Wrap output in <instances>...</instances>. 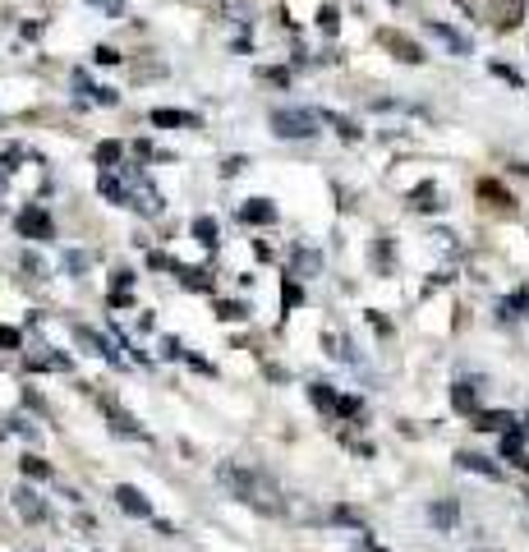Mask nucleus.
I'll return each instance as SVG.
<instances>
[{"instance_id":"obj_1","label":"nucleus","mask_w":529,"mask_h":552,"mask_svg":"<svg viewBox=\"0 0 529 552\" xmlns=\"http://www.w3.org/2000/svg\"><path fill=\"white\" fill-rule=\"evenodd\" d=\"M217 484L231 488V497H240L244 507L263 511V516H272V520L286 516V497H281V488H276L263 470H249V465L226 460V465H217Z\"/></svg>"},{"instance_id":"obj_2","label":"nucleus","mask_w":529,"mask_h":552,"mask_svg":"<svg viewBox=\"0 0 529 552\" xmlns=\"http://www.w3.org/2000/svg\"><path fill=\"white\" fill-rule=\"evenodd\" d=\"M272 129L281 133V138H313L318 133V115L313 110H272Z\"/></svg>"},{"instance_id":"obj_3","label":"nucleus","mask_w":529,"mask_h":552,"mask_svg":"<svg viewBox=\"0 0 529 552\" xmlns=\"http://www.w3.org/2000/svg\"><path fill=\"white\" fill-rule=\"evenodd\" d=\"M502 460L529 470V428H520V423H516L511 433H502Z\"/></svg>"},{"instance_id":"obj_4","label":"nucleus","mask_w":529,"mask_h":552,"mask_svg":"<svg viewBox=\"0 0 529 552\" xmlns=\"http://www.w3.org/2000/svg\"><path fill=\"white\" fill-rule=\"evenodd\" d=\"M19 231L28 235V240H55V226H51V217H46V208H23L19 212Z\"/></svg>"},{"instance_id":"obj_5","label":"nucleus","mask_w":529,"mask_h":552,"mask_svg":"<svg viewBox=\"0 0 529 552\" xmlns=\"http://www.w3.org/2000/svg\"><path fill=\"white\" fill-rule=\"evenodd\" d=\"M115 502H120V511H129V516L152 520V502H147V497L138 493L133 484H120V488H115Z\"/></svg>"},{"instance_id":"obj_6","label":"nucleus","mask_w":529,"mask_h":552,"mask_svg":"<svg viewBox=\"0 0 529 552\" xmlns=\"http://www.w3.org/2000/svg\"><path fill=\"white\" fill-rule=\"evenodd\" d=\"M97 400H101V414L110 419V428H115V433H124V437H138V419H133L129 409H120L110 396H97Z\"/></svg>"},{"instance_id":"obj_7","label":"nucleus","mask_w":529,"mask_h":552,"mask_svg":"<svg viewBox=\"0 0 529 552\" xmlns=\"http://www.w3.org/2000/svg\"><path fill=\"white\" fill-rule=\"evenodd\" d=\"M14 507H19V516H23V520H33V525H42V520L51 516V507H46V502L33 493V488H19V493H14Z\"/></svg>"},{"instance_id":"obj_8","label":"nucleus","mask_w":529,"mask_h":552,"mask_svg":"<svg viewBox=\"0 0 529 552\" xmlns=\"http://www.w3.org/2000/svg\"><path fill=\"white\" fill-rule=\"evenodd\" d=\"M74 341L83 345L88 354H101V359H110V364H120V354L110 350V341H106V336H97L92 327H74Z\"/></svg>"},{"instance_id":"obj_9","label":"nucleus","mask_w":529,"mask_h":552,"mask_svg":"<svg viewBox=\"0 0 529 552\" xmlns=\"http://www.w3.org/2000/svg\"><path fill=\"white\" fill-rule=\"evenodd\" d=\"M474 428L479 433H511L516 428V414H511V409H479Z\"/></svg>"},{"instance_id":"obj_10","label":"nucleus","mask_w":529,"mask_h":552,"mask_svg":"<svg viewBox=\"0 0 529 552\" xmlns=\"http://www.w3.org/2000/svg\"><path fill=\"white\" fill-rule=\"evenodd\" d=\"M152 124H161V129H198V115H194V110L161 106V110H152Z\"/></svg>"},{"instance_id":"obj_11","label":"nucleus","mask_w":529,"mask_h":552,"mask_svg":"<svg viewBox=\"0 0 529 552\" xmlns=\"http://www.w3.org/2000/svg\"><path fill=\"white\" fill-rule=\"evenodd\" d=\"M240 221H244V226H272V221H276V208L267 198H249L240 208Z\"/></svg>"},{"instance_id":"obj_12","label":"nucleus","mask_w":529,"mask_h":552,"mask_svg":"<svg viewBox=\"0 0 529 552\" xmlns=\"http://www.w3.org/2000/svg\"><path fill=\"white\" fill-rule=\"evenodd\" d=\"M456 465L461 470H470V474H484V479H502V465H493L488 456H479V451H461L456 456Z\"/></svg>"},{"instance_id":"obj_13","label":"nucleus","mask_w":529,"mask_h":552,"mask_svg":"<svg viewBox=\"0 0 529 552\" xmlns=\"http://www.w3.org/2000/svg\"><path fill=\"white\" fill-rule=\"evenodd\" d=\"M97 184H101V194H106V198L115 203V208H133V194H129V189H124L115 175H110V170H101V180H97Z\"/></svg>"},{"instance_id":"obj_14","label":"nucleus","mask_w":529,"mask_h":552,"mask_svg":"<svg viewBox=\"0 0 529 552\" xmlns=\"http://www.w3.org/2000/svg\"><path fill=\"white\" fill-rule=\"evenodd\" d=\"M428 33L437 37V42H447L456 55H470V37H461V33L451 28V23H428Z\"/></svg>"},{"instance_id":"obj_15","label":"nucleus","mask_w":529,"mask_h":552,"mask_svg":"<svg viewBox=\"0 0 529 552\" xmlns=\"http://www.w3.org/2000/svg\"><path fill=\"white\" fill-rule=\"evenodd\" d=\"M451 405L461 409V414H479V391L470 382H456L451 386Z\"/></svg>"},{"instance_id":"obj_16","label":"nucleus","mask_w":529,"mask_h":552,"mask_svg":"<svg viewBox=\"0 0 529 552\" xmlns=\"http://www.w3.org/2000/svg\"><path fill=\"white\" fill-rule=\"evenodd\" d=\"M189 231H194V240H198V244H208V249H217V240H221V226L212 217H194Z\"/></svg>"},{"instance_id":"obj_17","label":"nucleus","mask_w":529,"mask_h":552,"mask_svg":"<svg viewBox=\"0 0 529 552\" xmlns=\"http://www.w3.org/2000/svg\"><path fill=\"white\" fill-rule=\"evenodd\" d=\"M386 42H391V51L400 55V60H405V65H419L423 60V51L414 42H410V37H400V33H386Z\"/></svg>"},{"instance_id":"obj_18","label":"nucleus","mask_w":529,"mask_h":552,"mask_svg":"<svg viewBox=\"0 0 529 552\" xmlns=\"http://www.w3.org/2000/svg\"><path fill=\"white\" fill-rule=\"evenodd\" d=\"M309 400L318 409H336V405H341V396H336V386H331V382H313L309 386Z\"/></svg>"},{"instance_id":"obj_19","label":"nucleus","mask_w":529,"mask_h":552,"mask_svg":"<svg viewBox=\"0 0 529 552\" xmlns=\"http://www.w3.org/2000/svg\"><path fill=\"white\" fill-rule=\"evenodd\" d=\"M322 120H327V124H331V129L341 133L345 143H354V138H359V124H354V120H350V115H336V110H322Z\"/></svg>"},{"instance_id":"obj_20","label":"nucleus","mask_w":529,"mask_h":552,"mask_svg":"<svg viewBox=\"0 0 529 552\" xmlns=\"http://www.w3.org/2000/svg\"><path fill=\"white\" fill-rule=\"evenodd\" d=\"M433 525H437V530H451L456 525V516H461V511H456V502H433Z\"/></svg>"},{"instance_id":"obj_21","label":"nucleus","mask_w":529,"mask_h":552,"mask_svg":"<svg viewBox=\"0 0 529 552\" xmlns=\"http://www.w3.org/2000/svg\"><path fill=\"white\" fill-rule=\"evenodd\" d=\"M322 267V254H313V249H295V272L299 276H313Z\"/></svg>"},{"instance_id":"obj_22","label":"nucleus","mask_w":529,"mask_h":552,"mask_svg":"<svg viewBox=\"0 0 529 552\" xmlns=\"http://www.w3.org/2000/svg\"><path fill=\"white\" fill-rule=\"evenodd\" d=\"M19 470H23L28 479H51V465H46L42 456H23V460H19Z\"/></svg>"},{"instance_id":"obj_23","label":"nucleus","mask_w":529,"mask_h":552,"mask_svg":"<svg viewBox=\"0 0 529 552\" xmlns=\"http://www.w3.org/2000/svg\"><path fill=\"white\" fill-rule=\"evenodd\" d=\"M180 276H184L189 290H212V276L203 272V267H180Z\"/></svg>"},{"instance_id":"obj_24","label":"nucleus","mask_w":529,"mask_h":552,"mask_svg":"<svg viewBox=\"0 0 529 552\" xmlns=\"http://www.w3.org/2000/svg\"><path fill=\"white\" fill-rule=\"evenodd\" d=\"M414 208H419V212H437L442 208V203H437V189H433V184H419V189H414Z\"/></svg>"},{"instance_id":"obj_25","label":"nucleus","mask_w":529,"mask_h":552,"mask_svg":"<svg viewBox=\"0 0 529 552\" xmlns=\"http://www.w3.org/2000/svg\"><path fill=\"white\" fill-rule=\"evenodd\" d=\"M217 313H221L226 322H244V318H249V309H244L240 299H221V304H217Z\"/></svg>"},{"instance_id":"obj_26","label":"nucleus","mask_w":529,"mask_h":552,"mask_svg":"<svg viewBox=\"0 0 529 552\" xmlns=\"http://www.w3.org/2000/svg\"><path fill=\"white\" fill-rule=\"evenodd\" d=\"M318 28H322V33H336V28H341V14H336V10H331V5H322V10H318Z\"/></svg>"},{"instance_id":"obj_27","label":"nucleus","mask_w":529,"mask_h":552,"mask_svg":"<svg viewBox=\"0 0 529 552\" xmlns=\"http://www.w3.org/2000/svg\"><path fill=\"white\" fill-rule=\"evenodd\" d=\"M281 304H286V309H299V304H304V290H299V281H286V286H281Z\"/></svg>"},{"instance_id":"obj_28","label":"nucleus","mask_w":529,"mask_h":552,"mask_svg":"<svg viewBox=\"0 0 529 552\" xmlns=\"http://www.w3.org/2000/svg\"><path fill=\"white\" fill-rule=\"evenodd\" d=\"M97 161L101 166H115V161H120V143H115V138H106V143L97 147Z\"/></svg>"},{"instance_id":"obj_29","label":"nucleus","mask_w":529,"mask_h":552,"mask_svg":"<svg viewBox=\"0 0 529 552\" xmlns=\"http://www.w3.org/2000/svg\"><path fill=\"white\" fill-rule=\"evenodd\" d=\"M258 74H263L267 83H276V88H290V69H281V65L276 69H258Z\"/></svg>"},{"instance_id":"obj_30","label":"nucleus","mask_w":529,"mask_h":552,"mask_svg":"<svg viewBox=\"0 0 529 552\" xmlns=\"http://www.w3.org/2000/svg\"><path fill=\"white\" fill-rule=\"evenodd\" d=\"M92 60H101V65H120L124 55L115 51V46H97V51H92Z\"/></svg>"},{"instance_id":"obj_31","label":"nucleus","mask_w":529,"mask_h":552,"mask_svg":"<svg viewBox=\"0 0 529 552\" xmlns=\"http://www.w3.org/2000/svg\"><path fill=\"white\" fill-rule=\"evenodd\" d=\"M493 74H497V78H507L511 88H525V78H520V74H516V69H511V65H493Z\"/></svg>"},{"instance_id":"obj_32","label":"nucleus","mask_w":529,"mask_h":552,"mask_svg":"<svg viewBox=\"0 0 529 552\" xmlns=\"http://www.w3.org/2000/svg\"><path fill=\"white\" fill-rule=\"evenodd\" d=\"M336 520H341V525H354V530H364V520H359V511H350V507H336Z\"/></svg>"},{"instance_id":"obj_33","label":"nucleus","mask_w":529,"mask_h":552,"mask_svg":"<svg viewBox=\"0 0 529 552\" xmlns=\"http://www.w3.org/2000/svg\"><path fill=\"white\" fill-rule=\"evenodd\" d=\"M0 350H19V331L14 327H0Z\"/></svg>"},{"instance_id":"obj_34","label":"nucleus","mask_w":529,"mask_h":552,"mask_svg":"<svg viewBox=\"0 0 529 552\" xmlns=\"http://www.w3.org/2000/svg\"><path fill=\"white\" fill-rule=\"evenodd\" d=\"M161 354H166V359H180V354H184V345H180L175 336H166V341H161Z\"/></svg>"},{"instance_id":"obj_35","label":"nucleus","mask_w":529,"mask_h":552,"mask_svg":"<svg viewBox=\"0 0 529 552\" xmlns=\"http://www.w3.org/2000/svg\"><path fill=\"white\" fill-rule=\"evenodd\" d=\"M336 414H345V419H354V414H359V400H354V396H341V405H336Z\"/></svg>"},{"instance_id":"obj_36","label":"nucleus","mask_w":529,"mask_h":552,"mask_svg":"<svg viewBox=\"0 0 529 552\" xmlns=\"http://www.w3.org/2000/svg\"><path fill=\"white\" fill-rule=\"evenodd\" d=\"M65 267L69 272H83V267H88V254H65Z\"/></svg>"},{"instance_id":"obj_37","label":"nucleus","mask_w":529,"mask_h":552,"mask_svg":"<svg viewBox=\"0 0 529 552\" xmlns=\"http://www.w3.org/2000/svg\"><path fill=\"white\" fill-rule=\"evenodd\" d=\"M244 166H249V161H244V157H231V161H226V166H221V175H240V170H244Z\"/></svg>"},{"instance_id":"obj_38","label":"nucleus","mask_w":529,"mask_h":552,"mask_svg":"<svg viewBox=\"0 0 529 552\" xmlns=\"http://www.w3.org/2000/svg\"><path fill=\"white\" fill-rule=\"evenodd\" d=\"M92 5H101V10H110V14H120V10H124L120 0H92Z\"/></svg>"},{"instance_id":"obj_39","label":"nucleus","mask_w":529,"mask_h":552,"mask_svg":"<svg viewBox=\"0 0 529 552\" xmlns=\"http://www.w3.org/2000/svg\"><path fill=\"white\" fill-rule=\"evenodd\" d=\"M373 552H386V548H373Z\"/></svg>"}]
</instances>
